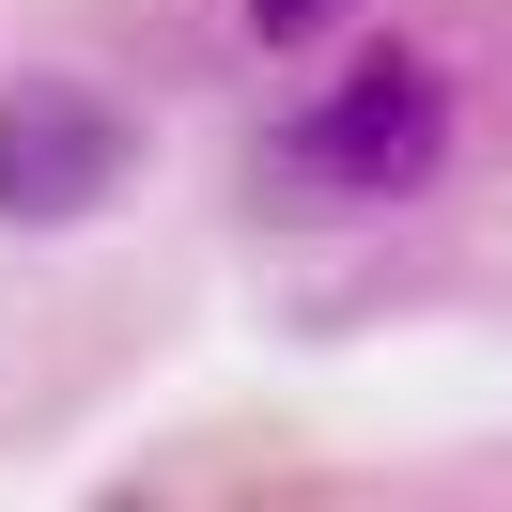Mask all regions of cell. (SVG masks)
I'll return each mask as SVG.
<instances>
[{
	"mask_svg": "<svg viewBox=\"0 0 512 512\" xmlns=\"http://www.w3.org/2000/svg\"><path fill=\"white\" fill-rule=\"evenodd\" d=\"M435 156H450V78L419 63V47H373V63H342L311 109H295L280 187L295 202H404Z\"/></svg>",
	"mask_w": 512,
	"mask_h": 512,
	"instance_id": "1",
	"label": "cell"
},
{
	"mask_svg": "<svg viewBox=\"0 0 512 512\" xmlns=\"http://www.w3.org/2000/svg\"><path fill=\"white\" fill-rule=\"evenodd\" d=\"M125 171H140V125L94 94V78H0V218L16 233L125 202Z\"/></svg>",
	"mask_w": 512,
	"mask_h": 512,
	"instance_id": "2",
	"label": "cell"
},
{
	"mask_svg": "<svg viewBox=\"0 0 512 512\" xmlns=\"http://www.w3.org/2000/svg\"><path fill=\"white\" fill-rule=\"evenodd\" d=\"M342 16H357V0H249V32H264V47H326Z\"/></svg>",
	"mask_w": 512,
	"mask_h": 512,
	"instance_id": "3",
	"label": "cell"
}]
</instances>
